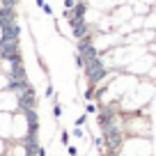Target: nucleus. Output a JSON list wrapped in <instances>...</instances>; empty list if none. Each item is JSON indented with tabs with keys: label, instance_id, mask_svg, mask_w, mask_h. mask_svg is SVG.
Returning <instances> with one entry per match:
<instances>
[{
	"label": "nucleus",
	"instance_id": "obj_1",
	"mask_svg": "<svg viewBox=\"0 0 156 156\" xmlns=\"http://www.w3.org/2000/svg\"><path fill=\"white\" fill-rule=\"evenodd\" d=\"M103 69H101V64H94L92 69H87V76H90V80H92V83H97V80H101L103 78Z\"/></svg>",
	"mask_w": 156,
	"mask_h": 156
},
{
	"label": "nucleus",
	"instance_id": "obj_2",
	"mask_svg": "<svg viewBox=\"0 0 156 156\" xmlns=\"http://www.w3.org/2000/svg\"><path fill=\"white\" fill-rule=\"evenodd\" d=\"M85 122H87V112L78 115V117H76V122H73V124H76V129H83V124H85Z\"/></svg>",
	"mask_w": 156,
	"mask_h": 156
},
{
	"label": "nucleus",
	"instance_id": "obj_3",
	"mask_svg": "<svg viewBox=\"0 0 156 156\" xmlns=\"http://www.w3.org/2000/svg\"><path fill=\"white\" fill-rule=\"evenodd\" d=\"M53 117H55V119H60V117H62V106H60L58 101L53 103Z\"/></svg>",
	"mask_w": 156,
	"mask_h": 156
},
{
	"label": "nucleus",
	"instance_id": "obj_4",
	"mask_svg": "<svg viewBox=\"0 0 156 156\" xmlns=\"http://www.w3.org/2000/svg\"><path fill=\"white\" fill-rule=\"evenodd\" d=\"M85 112H87V115H92V112H99V108H97V103H92L90 101L87 106H85Z\"/></svg>",
	"mask_w": 156,
	"mask_h": 156
},
{
	"label": "nucleus",
	"instance_id": "obj_5",
	"mask_svg": "<svg viewBox=\"0 0 156 156\" xmlns=\"http://www.w3.org/2000/svg\"><path fill=\"white\" fill-rule=\"evenodd\" d=\"M60 138H62V145L69 147V131H64V129H62V136H60Z\"/></svg>",
	"mask_w": 156,
	"mask_h": 156
},
{
	"label": "nucleus",
	"instance_id": "obj_6",
	"mask_svg": "<svg viewBox=\"0 0 156 156\" xmlns=\"http://www.w3.org/2000/svg\"><path fill=\"white\" fill-rule=\"evenodd\" d=\"M67 149H69V156H78V149H76V147H73V145H69Z\"/></svg>",
	"mask_w": 156,
	"mask_h": 156
},
{
	"label": "nucleus",
	"instance_id": "obj_7",
	"mask_svg": "<svg viewBox=\"0 0 156 156\" xmlns=\"http://www.w3.org/2000/svg\"><path fill=\"white\" fill-rule=\"evenodd\" d=\"M37 156H46V151H44V147H39V149H37Z\"/></svg>",
	"mask_w": 156,
	"mask_h": 156
}]
</instances>
